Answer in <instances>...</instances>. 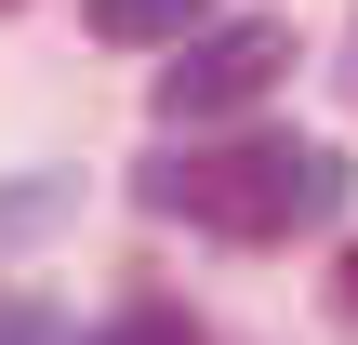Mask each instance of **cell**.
<instances>
[{
    "label": "cell",
    "mask_w": 358,
    "mask_h": 345,
    "mask_svg": "<svg viewBox=\"0 0 358 345\" xmlns=\"http://www.w3.org/2000/svg\"><path fill=\"white\" fill-rule=\"evenodd\" d=\"M279 66H292V27H279V13L186 27V40H173V66H159V120H239Z\"/></svg>",
    "instance_id": "2"
},
{
    "label": "cell",
    "mask_w": 358,
    "mask_h": 345,
    "mask_svg": "<svg viewBox=\"0 0 358 345\" xmlns=\"http://www.w3.org/2000/svg\"><path fill=\"white\" fill-rule=\"evenodd\" d=\"M332 199H345V160H332V146H292V133H226V146L146 160V213L199 226V239H239V253L319 226Z\"/></svg>",
    "instance_id": "1"
},
{
    "label": "cell",
    "mask_w": 358,
    "mask_h": 345,
    "mask_svg": "<svg viewBox=\"0 0 358 345\" xmlns=\"http://www.w3.org/2000/svg\"><path fill=\"white\" fill-rule=\"evenodd\" d=\"M80 13H93V40H120V53H133V40H186V27H213V0H80Z\"/></svg>",
    "instance_id": "3"
},
{
    "label": "cell",
    "mask_w": 358,
    "mask_h": 345,
    "mask_svg": "<svg viewBox=\"0 0 358 345\" xmlns=\"http://www.w3.org/2000/svg\"><path fill=\"white\" fill-rule=\"evenodd\" d=\"M93 345H199V319L186 306H133V319H106Z\"/></svg>",
    "instance_id": "4"
},
{
    "label": "cell",
    "mask_w": 358,
    "mask_h": 345,
    "mask_svg": "<svg viewBox=\"0 0 358 345\" xmlns=\"http://www.w3.org/2000/svg\"><path fill=\"white\" fill-rule=\"evenodd\" d=\"M0 13H13V0H0Z\"/></svg>",
    "instance_id": "6"
},
{
    "label": "cell",
    "mask_w": 358,
    "mask_h": 345,
    "mask_svg": "<svg viewBox=\"0 0 358 345\" xmlns=\"http://www.w3.org/2000/svg\"><path fill=\"white\" fill-rule=\"evenodd\" d=\"M332 306H345V319H358V239H345V266H332Z\"/></svg>",
    "instance_id": "5"
}]
</instances>
